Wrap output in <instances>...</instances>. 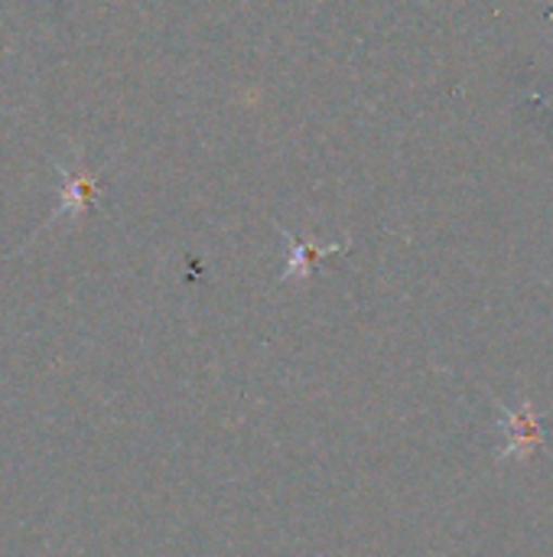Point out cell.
<instances>
[{
    "label": "cell",
    "mask_w": 553,
    "mask_h": 557,
    "mask_svg": "<svg viewBox=\"0 0 553 557\" xmlns=\"http://www.w3.org/2000/svg\"><path fill=\"white\" fill-rule=\"evenodd\" d=\"M290 248H293V258H290V264H287V274L284 277H306L310 274V261H313V255L319 258V255H332V251H342V245H332V248H303L300 242H290Z\"/></svg>",
    "instance_id": "obj_1"
}]
</instances>
